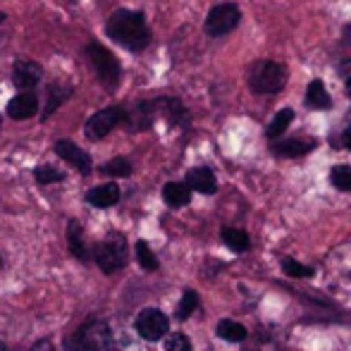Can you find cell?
Masks as SVG:
<instances>
[{
  "mask_svg": "<svg viewBox=\"0 0 351 351\" xmlns=\"http://www.w3.org/2000/svg\"><path fill=\"white\" fill-rule=\"evenodd\" d=\"M5 19H8V12H3V10H0V27L5 24Z\"/></svg>",
  "mask_w": 351,
  "mask_h": 351,
  "instance_id": "836d02e7",
  "label": "cell"
},
{
  "mask_svg": "<svg viewBox=\"0 0 351 351\" xmlns=\"http://www.w3.org/2000/svg\"><path fill=\"white\" fill-rule=\"evenodd\" d=\"M86 204L91 206V208H112V206L120 204L122 199V189L117 182H106V184H98V186H91V189L86 191Z\"/></svg>",
  "mask_w": 351,
  "mask_h": 351,
  "instance_id": "9a60e30c",
  "label": "cell"
},
{
  "mask_svg": "<svg viewBox=\"0 0 351 351\" xmlns=\"http://www.w3.org/2000/svg\"><path fill=\"white\" fill-rule=\"evenodd\" d=\"M134 330L146 342H158V339L165 337L167 330H170V320H167V315L162 313V311L143 308L134 320Z\"/></svg>",
  "mask_w": 351,
  "mask_h": 351,
  "instance_id": "9c48e42d",
  "label": "cell"
},
{
  "mask_svg": "<svg viewBox=\"0 0 351 351\" xmlns=\"http://www.w3.org/2000/svg\"><path fill=\"white\" fill-rule=\"evenodd\" d=\"M65 351H117V342L106 320L88 318L79 330L67 339Z\"/></svg>",
  "mask_w": 351,
  "mask_h": 351,
  "instance_id": "3957f363",
  "label": "cell"
},
{
  "mask_svg": "<svg viewBox=\"0 0 351 351\" xmlns=\"http://www.w3.org/2000/svg\"><path fill=\"white\" fill-rule=\"evenodd\" d=\"M330 182L335 189L339 191H351V165H335L330 172Z\"/></svg>",
  "mask_w": 351,
  "mask_h": 351,
  "instance_id": "83f0119b",
  "label": "cell"
},
{
  "mask_svg": "<svg viewBox=\"0 0 351 351\" xmlns=\"http://www.w3.org/2000/svg\"><path fill=\"white\" fill-rule=\"evenodd\" d=\"M41 112V96L36 91H19L14 93L8 101V108H5V115L14 122H24L32 120Z\"/></svg>",
  "mask_w": 351,
  "mask_h": 351,
  "instance_id": "4fadbf2b",
  "label": "cell"
},
{
  "mask_svg": "<svg viewBox=\"0 0 351 351\" xmlns=\"http://www.w3.org/2000/svg\"><path fill=\"white\" fill-rule=\"evenodd\" d=\"M342 146L347 148V151H351V125L344 130V134H342Z\"/></svg>",
  "mask_w": 351,
  "mask_h": 351,
  "instance_id": "d6a6232c",
  "label": "cell"
},
{
  "mask_svg": "<svg viewBox=\"0 0 351 351\" xmlns=\"http://www.w3.org/2000/svg\"><path fill=\"white\" fill-rule=\"evenodd\" d=\"M291 120H294V110H291V108H282L278 115L273 117V122L268 125V130H265V136H268L270 141L280 139V136L287 132V127L291 125Z\"/></svg>",
  "mask_w": 351,
  "mask_h": 351,
  "instance_id": "603a6c76",
  "label": "cell"
},
{
  "mask_svg": "<svg viewBox=\"0 0 351 351\" xmlns=\"http://www.w3.org/2000/svg\"><path fill=\"white\" fill-rule=\"evenodd\" d=\"M318 146L315 139H308V136H294V139H282V141H273V153L280 158H301L308 156L313 148Z\"/></svg>",
  "mask_w": 351,
  "mask_h": 351,
  "instance_id": "2e32d148",
  "label": "cell"
},
{
  "mask_svg": "<svg viewBox=\"0 0 351 351\" xmlns=\"http://www.w3.org/2000/svg\"><path fill=\"white\" fill-rule=\"evenodd\" d=\"M306 106L313 108V110H330L332 108V98L328 93L323 79H313L306 88Z\"/></svg>",
  "mask_w": 351,
  "mask_h": 351,
  "instance_id": "d6986e66",
  "label": "cell"
},
{
  "mask_svg": "<svg viewBox=\"0 0 351 351\" xmlns=\"http://www.w3.org/2000/svg\"><path fill=\"white\" fill-rule=\"evenodd\" d=\"M53 153H56L60 160H65L67 165H72L82 177H88L93 172L91 156H88L84 148H79V143H74L72 139H58L53 143Z\"/></svg>",
  "mask_w": 351,
  "mask_h": 351,
  "instance_id": "7c38bea8",
  "label": "cell"
},
{
  "mask_svg": "<svg viewBox=\"0 0 351 351\" xmlns=\"http://www.w3.org/2000/svg\"><path fill=\"white\" fill-rule=\"evenodd\" d=\"M184 184L189 186L191 191H199V194H206V196H210V194H215V191H217L215 175H213V170H210V167H206V165L191 167V170L186 172Z\"/></svg>",
  "mask_w": 351,
  "mask_h": 351,
  "instance_id": "e0dca14e",
  "label": "cell"
},
{
  "mask_svg": "<svg viewBox=\"0 0 351 351\" xmlns=\"http://www.w3.org/2000/svg\"><path fill=\"white\" fill-rule=\"evenodd\" d=\"M199 304H201L199 294H196L194 289H186L184 294H182L180 306H177V318H180V320H186L191 313H194L196 308H199Z\"/></svg>",
  "mask_w": 351,
  "mask_h": 351,
  "instance_id": "4316f807",
  "label": "cell"
},
{
  "mask_svg": "<svg viewBox=\"0 0 351 351\" xmlns=\"http://www.w3.org/2000/svg\"><path fill=\"white\" fill-rule=\"evenodd\" d=\"M156 106H158V120H165L170 127H189L191 125V115L186 110V106L180 101L177 96H156Z\"/></svg>",
  "mask_w": 351,
  "mask_h": 351,
  "instance_id": "5bb4252c",
  "label": "cell"
},
{
  "mask_svg": "<svg viewBox=\"0 0 351 351\" xmlns=\"http://www.w3.org/2000/svg\"><path fill=\"white\" fill-rule=\"evenodd\" d=\"M43 65L32 58H17L12 62V84L19 91H34L43 82Z\"/></svg>",
  "mask_w": 351,
  "mask_h": 351,
  "instance_id": "30bf717a",
  "label": "cell"
},
{
  "mask_svg": "<svg viewBox=\"0 0 351 351\" xmlns=\"http://www.w3.org/2000/svg\"><path fill=\"white\" fill-rule=\"evenodd\" d=\"M29 351H56V344H53V339H41V342H36Z\"/></svg>",
  "mask_w": 351,
  "mask_h": 351,
  "instance_id": "1f68e13d",
  "label": "cell"
},
{
  "mask_svg": "<svg viewBox=\"0 0 351 351\" xmlns=\"http://www.w3.org/2000/svg\"><path fill=\"white\" fill-rule=\"evenodd\" d=\"M158 120V106L156 98H141V101L127 106V120H125V130L130 134H139V132L153 130Z\"/></svg>",
  "mask_w": 351,
  "mask_h": 351,
  "instance_id": "ba28073f",
  "label": "cell"
},
{
  "mask_svg": "<svg viewBox=\"0 0 351 351\" xmlns=\"http://www.w3.org/2000/svg\"><path fill=\"white\" fill-rule=\"evenodd\" d=\"M34 180H36V184H41V186H51V184H60V182H65L67 175L60 170V167L43 162V165L34 167Z\"/></svg>",
  "mask_w": 351,
  "mask_h": 351,
  "instance_id": "7402d4cb",
  "label": "cell"
},
{
  "mask_svg": "<svg viewBox=\"0 0 351 351\" xmlns=\"http://www.w3.org/2000/svg\"><path fill=\"white\" fill-rule=\"evenodd\" d=\"M84 53H86V60H88V65H91L93 74H96L98 84H101L108 93H115L117 88L122 86V77H125V67H122L120 58L108 46H103L101 41H96V38L86 43Z\"/></svg>",
  "mask_w": 351,
  "mask_h": 351,
  "instance_id": "7a4b0ae2",
  "label": "cell"
},
{
  "mask_svg": "<svg viewBox=\"0 0 351 351\" xmlns=\"http://www.w3.org/2000/svg\"><path fill=\"white\" fill-rule=\"evenodd\" d=\"M165 351H191V339L182 332L170 335L165 342Z\"/></svg>",
  "mask_w": 351,
  "mask_h": 351,
  "instance_id": "f546056e",
  "label": "cell"
},
{
  "mask_svg": "<svg viewBox=\"0 0 351 351\" xmlns=\"http://www.w3.org/2000/svg\"><path fill=\"white\" fill-rule=\"evenodd\" d=\"M347 93H349V98H351V88H349V91H347Z\"/></svg>",
  "mask_w": 351,
  "mask_h": 351,
  "instance_id": "74e56055",
  "label": "cell"
},
{
  "mask_svg": "<svg viewBox=\"0 0 351 351\" xmlns=\"http://www.w3.org/2000/svg\"><path fill=\"white\" fill-rule=\"evenodd\" d=\"M282 268H285V273L289 275V278H311V275H313V270H311L308 265H301L299 261H294V258L282 261Z\"/></svg>",
  "mask_w": 351,
  "mask_h": 351,
  "instance_id": "f1b7e54d",
  "label": "cell"
},
{
  "mask_svg": "<svg viewBox=\"0 0 351 351\" xmlns=\"http://www.w3.org/2000/svg\"><path fill=\"white\" fill-rule=\"evenodd\" d=\"M136 261H139V265L146 273H156L158 268H160V263H158L156 254L151 251V246H148V241L139 239L136 241Z\"/></svg>",
  "mask_w": 351,
  "mask_h": 351,
  "instance_id": "484cf974",
  "label": "cell"
},
{
  "mask_svg": "<svg viewBox=\"0 0 351 351\" xmlns=\"http://www.w3.org/2000/svg\"><path fill=\"white\" fill-rule=\"evenodd\" d=\"M339 74H342L344 84H347V91H349V88H351V58L339 62Z\"/></svg>",
  "mask_w": 351,
  "mask_h": 351,
  "instance_id": "4dcf8cb0",
  "label": "cell"
},
{
  "mask_svg": "<svg viewBox=\"0 0 351 351\" xmlns=\"http://www.w3.org/2000/svg\"><path fill=\"white\" fill-rule=\"evenodd\" d=\"M162 201H165L170 208H184L191 201V189L184 182H167L162 186Z\"/></svg>",
  "mask_w": 351,
  "mask_h": 351,
  "instance_id": "ffe728a7",
  "label": "cell"
},
{
  "mask_svg": "<svg viewBox=\"0 0 351 351\" xmlns=\"http://www.w3.org/2000/svg\"><path fill=\"white\" fill-rule=\"evenodd\" d=\"M3 263H5V261H3V256H0V268H3Z\"/></svg>",
  "mask_w": 351,
  "mask_h": 351,
  "instance_id": "d590c367",
  "label": "cell"
},
{
  "mask_svg": "<svg viewBox=\"0 0 351 351\" xmlns=\"http://www.w3.org/2000/svg\"><path fill=\"white\" fill-rule=\"evenodd\" d=\"M241 22V10L234 3H220L215 8H210V12L206 14L204 29L210 38H220L232 34Z\"/></svg>",
  "mask_w": 351,
  "mask_h": 351,
  "instance_id": "52a82bcc",
  "label": "cell"
},
{
  "mask_svg": "<svg viewBox=\"0 0 351 351\" xmlns=\"http://www.w3.org/2000/svg\"><path fill=\"white\" fill-rule=\"evenodd\" d=\"M106 36L112 43L130 53H143L153 41L151 27L146 22V14L141 10L117 8L110 17L106 19Z\"/></svg>",
  "mask_w": 351,
  "mask_h": 351,
  "instance_id": "6da1fadb",
  "label": "cell"
},
{
  "mask_svg": "<svg viewBox=\"0 0 351 351\" xmlns=\"http://www.w3.org/2000/svg\"><path fill=\"white\" fill-rule=\"evenodd\" d=\"M289 79V70L287 65L275 60H258L249 70V86L258 96H275L287 86Z\"/></svg>",
  "mask_w": 351,
  "mask_h": 351,
  "instance_id": "277c9868",
  "label": "cell"
},
{
  "mask_svg": "<svg viewBox=\"0 0 351 351\" xmlns=\"http://www.w3.org/2000/svg\"><path fill=\"white\" fill-rule=\"evenodd\" d=\"M220 237L232 251H246L251 246L249 234H246L244 230H237V227H222Z\"/></svg>",
  "mask_w": 351,
  "mask_h": 351,
  "instance_id": "d4e9b609",
  "label": "cell"
},
{
  "mask_svg": "<svg viewBox=\"0 0 351 351\" xmlns=\"http://www.w3.org/2000/svg\"><path fill=\"white\" fill-rule=\"evenodd\" d=\"M67 249H70V254L77 261H82V263L91 261V251H88L86 241H84V227L79 220L67 222Z\"/></svg>",
  "mask_w": 351,
  "mask_h": 351,
  "instance_id": "ac0fdd59",
  "label": "cell"
},
{
  "mask_svg": "<svg viewBox=\"0 0 351 351\" xmlns=\"http://www.w3.org/2000/svg\"><path fill=\"white\" fill-rule=\"evenodd\" d=\"M101 175H106V177H115V180H125V177H132V172H134V165H132V160L130 158H125V156H115V158H110L108 162H103L101 167Z\"/></svg>",
  "mask_w": 351,
  "mask_h": 351,
  "instance_id": "44dd1931",
  "label": "cell"
},
{
  "mask_svg": "<svg viewBox=\"0 0 351 351\" xmlns=\"http://www.w3.org/2000/svg\"><path fill=\"white\" fill-rule=\"evenodd\" d=\"M93 261H96L98 270L106 275H112L122 270L130 261V249H127V239L120 232H110L101 244L93 249Z\"/></svg>",
  "mask_w": 351,
  "mask_h": 351,
  "instance_id": "5b68a950",
  "label": "cell"
},
{
  "mask_svg": "<svg viewBox=\"0 0 351 351\" xmlns=\"http://www.w3.org/2000/svg\"><path fill=\"white\" fill-rule=\"evenodd\" d=\"M74 96V84L70 82H48L46 88H43V106H41V122L51 120L62 106Z\"/></svg>",
  "mask_w": 351,
  "mask_h": 351,
  "instance_id": "8fae6325",
  "label": "cell"
},
{
  "mask_svg": "<svg viewBox=\"0 0 351 351\" xmlns=\"http://www.w3.org/2000/svg\"><path fill=\"white\" fill-rule=\"evenodd\" d=\"M246 328L237 320H220L217 323V337H222L225 342H244L246 339Z\"/></svg>",
  "mask_w": 351,
  "mask_h": 351,
  "instance_id": "cb8c5ba5",
  "label": "cell"
},
{
  "mask_svg": "<svg viewBox=\"0 0 351 351\" xmlns=\"http://www.w3.org/2000/svg\"><path fill=\"white\" fill-rule=\"evenodd\" d=\"M125 120H127V106H122V103L101 108V110H96L86 120V125H84V136H86L88 141H103L112 130L125 127Z\"/></svg>",
  "mask_w": 351,
  "mask_h": 351,
  "instance_id": "8992f818",
  "label": "cell"
},
{
  "mask_svg": "<svg viewBox=\"0 0 351 351\" xmlns=\"http://www.w3.org/2000/svg\"><path fill=\"white\" fill-rule=\"evenodd\" d=\"M0 351H8V347H5V344H3V342H0Z\"/></svg>",
  "mask_w": 351,
  "mask_h": 351,
  "instance_id": "e575fe53",
  "label": "cell"
},
{
  "mask_svg": "<svg viewBox=\"0 0 351 351\" xmlns=\"http://www.w3.org/2000/svg\"><path fill=\"white\" fill-rule=\"evenodd\" d=\"M0 130H3V115H0Z\"/></svg>",
  "mask_w": 351,
  "mask_h": 351,
  "instance_id": "8d00e7d4",
  "label": "cell"
}]
</instances>
